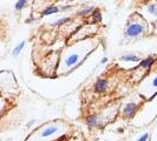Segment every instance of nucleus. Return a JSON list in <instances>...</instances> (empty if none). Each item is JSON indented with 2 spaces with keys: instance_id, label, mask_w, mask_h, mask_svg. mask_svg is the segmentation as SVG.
<instances>
[{
  "instance_id": "1",
  "label": "nucleus",
  "mask_w": 157,
  "mask_h": 141,
  "mask_svg": "<svg viewBox=\"0 0 157 141\" xmlns=\"http://www.w3.org/2000/svg\"><path fill=\"white\" fill-rule=\"evenodd\" d=\"M144 32V26L140 23H132L129 24L126 26L124 35L126 38H136L138 35H141L142 33Z\"/></svg>"
},
{
  "instance_id": "2",
  "label": "nucleus",
  "mask_w": 157,
  "mask_h": 141,
  "mask_svg": "<svg viewBox=\"0 0 157 141\" xmlns=\"http://www.w3.org/2000/svg\"><path fill=\"white\" fill-rule=\"evenodd\" d=\"M136 112H137V103L136 102H129L123 110V115H124V118L131 119V118L135 117Z\"/></svg>"
},
{
  "instance_id": "3",
  "label": "nucleus",
  "mask_w": 157,
  "mask_h": 141,
  "mask_svg": "<svg viewBox=\"0 0 157 141\" xmlns=\"http://www.w3.org/2000/svg\"><path fill=\"white\" fill-rule=\"evenodd\" d=\"M106 88H108V81H106L105 79H98V80L94 82V92H97V93H103V92H105Z\"/></svg>"
},
{
  "instance_id": "4",
  "label": "nucleus",
  "mask_w": 157,
  "mask_h": 141,
  "mask_svg": "<svg viewBox=\"0 0 157 141\" xmlns=\"http://www.w3.org/2000/svg\"><path fill=\"white\" fill-rule=\"evenodd\" d=\"M60 11V8L56 5H50L46 8H44L41 11V16H52V14H57L58 12Z\"/></svg>"
},
{
  "instance_id": "5",
  "label": "nucleus",
  "mask_w": 157,
  "mask_h": 141,
  "mask_svg": "<svg viewBox=\"0 0 157 141\" xmlns=\"http://www.w3.org/2000/svg\"><path fill=\"white\" fill-rule=\"evenodd\" d=\"M79 61V54L75 53V54L69 55L66 59H65V66L66 67H72V66H76Z\"/></svg>"
},
{
  "instance_id": "6",
  "label": "nucleus",
  "mask_w": 157,
  "mask_h": 141,
  "mask_svg": "<svg viewBox=\"0 0 157 141\" xmlns=\"http://www.w3.org/2000/svg\"><path fill=\"white\" fill-rule=\"evenodd\" d=\"M154 63H155V58H154L152 55H149V56H147L145 59L141 60V63H140V67L148 70V68H150Z\"/></svg>"
},
{
  "instance_id": "7",
  "label": "nucleus",
  "mask_w": 157,
  "mask_h": 141,
  "mask_svg": "<svg viewBox=\"0 0 157 141\" xmlns=\"http://www.w3.org/2000/svg\"><path fill=\"white\" fill-rule=\"evenodd\" d=\"M90 16L92 18V23L94 24H98L102 21V11H101L99 8L94 7V11H92V13H91Z\"/></svg>"
},
{
  "instance_id": "8",
  "label": "nucleus",
  "mask_w": 157,
  "mask_h": 141,
  "mask_svg": "<svg viewBox=\"0 0 157 141\" xmlns=\"http://www.w3.org/2000/svg\"><path fill=\"white\" fill-rule=\"evenodd\" d=\"M97 124H98V119H97V117H96L94 114L89 115V117L86 118V125L89 128H94V127L97 126Z\"/></svg>"
},
{
  "instance_id": "9",
  "label": "nucleus",
  "mask_w": 157,
  "mask_h": 141,
  "mask_svg": "<svg viewBox=\"0 0 157 141\" xmlns=\"http://www.w3.org/2000/svg\"><path fill=\"white\" fill-rule=\"evenodd\" d=\"M121 60H123V61H132V63H137V61H141V60H140V58H138L137 55H135V54L123 55V56H121Z\"/></svg>"
},
{
  "instance_id": "10",
  "label": "nucleus",
  "mask_w": 157,
  "mask_h": 141,
  "mask_svg": "<svg viewBox=\"0 0 157 141\" xmlns=\"http://www.w3.org/2000/svg\"><path fill=\"white\" fill-rule=\"evenodd\" d=\"M94 6H87V7H84L82 8L80 11L78 12V16H90L91 13H92V11H94Z\"/></svg>"
},
{
  "instance_id": "11",
  "label": "nucleus",
  "mask_w": 157,
  "mask_h": 141,
  "mask_svg": "<svg viewBox=\"0 0 157 141\" xmlns=\"http://www.w3.org/2000/svg\"><path fill=\"white\" fill-rule=\"evenodd\" d=\"M69 21H71L70 16H64V18H60V19L56 20L55 23H52V26H53V27H56V26H62L64 24H67Z\"/></svg>"
},
{
  "instance_id": "12",
  "label": "nucleus",
  "mask_w": 157,
  "mask_h": 141,
  "mask_svg": "<svg viewBox=\"0 0 157 141\" xmlns=\"http://www.w3.org/2000/svg\"><path fill=\"white\" fill-rule=\"evenodd\" d=\"M57 131H58V128H57V127H47L46 129L41 133V136H44V138L50 136V135H52L53 133H56Z\"/></svg>"
},
{
  "instance_id": "13",
  "label": "nucleus",
  "mask_w": 157,
  "mask_h": 141,
  "mask_svg": "<svg viewBox=\"0 0 157 141\" xmlns=\"http://www.w3.org/2000/svg\"><path fill=\"white\" fill-rule=\"evenodd\" d=\"M147 11L149 12L150 14H152V16H157V2L149 4V5L147 6Z\"/></svg>"
},
{
  "instance_id": "14",
  "label": "nucleus",
  "mask_w": 157,
  "mask_h": 141,
  "mask_svg": "<svg viewBox=\"0 0 157 141\" xmlns=\"http://www.w3.org/2000/svg\"><path fill=\"white\" fill-rule=\"evenodd\" d=\"M24 46H25V41H21L20 44H18V45L16 46V48L13 49L12 55H13V56H18V55H19V53L21 52V49L24 48Z\"/></svg>"
},
{
  "instance_id": "15",
  "label": "nucleus",
  "mask_w": 157,
  "mask_h": 141,
  "mask_svg": "<svg viewBox=\"0 0 157 141\" xmlns=\"http://www.w3.org/2000/svg\"><path fill=\"white\" fill-rule=\"evenodd\" d=\"M27 1H29V0H18L16 2V5H14L16 11H21V9L27 5Z\"/></svg>"
},
{
  "instance_id": "16",
  "label": "nucleus",
  "mask_w": 157,
  "mask_h": 141,
  "mask_svg": "<svg viewBox=\"0 0 157 141\" xmlns=\"http://www.w3.org/2000/svg\"><path fill=\"white\" fill-rule=\"evenodd\" d=\"M148 138H149V134L145 133V134H143L141 138L138 139V141H147V140H148Z\"/></svg>"
},
{
  "instance_id": "17",
  "label": "nucleus",
  "mask_w": 157,
  "mask_h": 141,
  "mask_svg": "<svg viewBox=\"0 0 157 141\" xmlns=\"http://www.w3.org/2000/svg\"><path fill=\"white\" fill-rule=\"evenodd\" d=\"M152 86L154 87H157V77L154 79V81H152Z\"/></svg>"
},
{
  "instance_id": "18",
  "label": "nucleus",
  "mask_w": 157,
  "mask_h": 141,
  "mask_svg": "<svg viewBox=\"0 0 157 141\" xmlns=\"http://www.w3.org/2000/svg\"><path fill=\"white\" fill-rule=\"evenodd\" d=\"M106 61H108V58L105 56V58H103L102 60H101V63H106Z\"/></svg>"
},
{
  "instance_id": "19",
  "label": "nucleus",
  "mask_w": 157,
  "mask_h": 141,
  "mask_svg": "<svg viewBox=\"0 0 157 141\" xmlns=\"http://www.w3.org/2000/svg\"><path fill=\"white\" fill-rule=\"evenodd\" d=\"M65 139H66V136H60L57 141H65Z\"/></svg>"
},
{
  "instance_id": "20",
  "label": "nucleus",
  "mask_w": 157,
  "mask_h": 141,
  "mask_svg": "<svg viewBox=\"0 0 157 141\" xmlns=\"http://www.w3.org/2000/svg\"><path fill=\"white\" fill-rule=\"evenodd\" d=\"M140 1H141V2H143V4H147V2H148V1H150V0H140Z\"/></svg>"
},
{
  "instance_id": "21",
  "label": "nucleus",
  "mask_w": 157,
  "mask_h": 141,
  "mask_svg": "<svg viewBox=\"0 0 157 141\" xmlns=\"http://www.w3.org/2000/svg\"><path fill=\"white\" fill-rule=\"evenodd\" d=\"M33 122H34V121H33V120H32V121H30V122H29V124H27V126H31L32 124H33Z\"/></svg>"
},
{
  "instance_id": "22",
  "label": "nucleus",
  "mask_w": 157,
  "mask_h": 141,
  "mask_svg": "<svg viewBox=\"0 0 157 141\" xmlns=\"http://www.w3.org/2000/svg\"><path fill=\"white\" fill-rule=\"evenodd\" d=\"M0 118H1V110H0Z\"/></svg>"
}]
</instances>
